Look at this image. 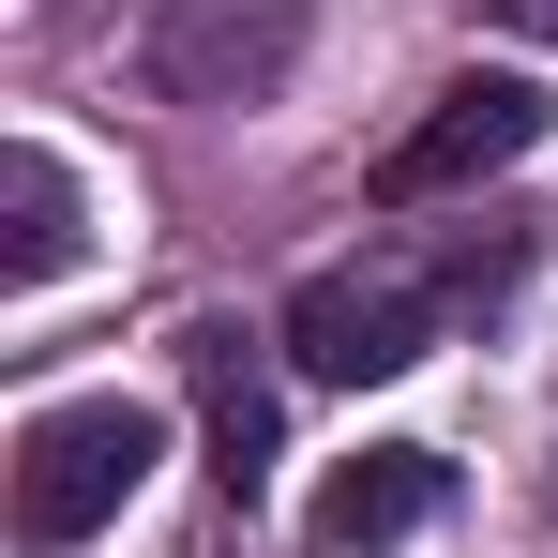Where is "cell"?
<instances>
[{
    "mask_svg": "<svg viewBox=\"0 0 558 558\" xmlns=\"http://www.w3.org/2000/svg\"><path fill=\"white\" fill-rule=\"evenodd\" d=\"M498 272H513V242H363V257H332V272L287 302V363L317 377V392L408 377L468 302H498Z\"/></svg>",
    "mask_w": 558,
    "mask_h": 558,
    "instance_id": "obj_1",
    "label": "cell"
},
{
    "mask_svg": "<svg viewBox=\"0 0 558 558\" xmlns=\"http://www.w3.org/2000/svg\"><path fill=\"white\" fill-rule=\"evenodd\" d=\"M167 468V408H136V392H76V408H31L15 423V544L61 558L121 529V498Z\"/></svg>",
    "mask_w": 558,
    "mask_h": 558,
    "instance_id": "obj_2",
    "label": "cell"
},
{
    "mask_svg": "<svg viewBox=\"0 0 558 558\" xmlns=\"http://www.w3.org/2000/svg\"><path fill=\"white\" fill-rule=\"evenodd\" d=\"M544 151V92L529 76H453L392 151H377V211H438V196H483L498 167Z\"/></svg>",
    "mask_w": 558,
    "mask_h": 558,
    "instance_id": "obj_3",
    "label": "cell"
},
{
    "mask_svg": "<svg viewBox=\"0 0 558 558\" xmlns=\"http://www.w3.org/2000/svg\"><path fill=\"white\" fill-rule=\"evenodd\" d=\"M438 498H453V483H438V453H408V438H392V453H348V468H332L302 529H317L332 558H377V544H408Z\"/></svg>",
    "mask_w": 558,
    "mask_h": 558,
    "instance_id": "obj_4",
    "label": "cell"
},
{
    "mask_svg": "<svg viewBox=\"0 0 558 558\" xmlns=\"http://www.w3.org/2000/svg\"><path fill=\"white\" fill-rule=\"evenodd\" d=\"M182 377H196V423H211V468L257 483V468H272V392H257V363H242V332L196 317V332H182Z\"/></svg>",
    "mask_w": 558,
    "mask_h": 558,
    "instance_id": "obj_5",
    "label": "cell"
},
{
    "mask_svg": "<svg viewBox=\"0 0 558 558\" xmlns=\"http://www.w3.org/2000/svg\"><path fill=\"white\" fill-rule=\"evenodd\" d=\"M76 272V182L61 151H0V287H61Z\"/></svg>",
    "mask_w": 558,
    "mask_h": 558,
    "instance_id": "obj_6",
    "label": "cell"
},
{
    "mask_svg": "<svg viewBox=\"0 0 558 558\" xmlns=\"http://www.w3.org/2000/svg\"><path fill=\"white\" fill-rule=\"evenodd\" d=\"M287 31H167V92H211V76H272Z\"/></svg>",
    "mask_w": 558,
    "mask_h": 558,
    "instance_id": "obj_7",
    "label": "cell"
},
{
    "mask_svg": "<svg viewBox=\"0 0 558 558\" xmlns=\"http://www.w3.org/2000/svg\"><path fill=\"white\" fill-rule=\"evenodd\" d=\"M498 15H513V31H529V46H558V0H498Z\"/></svg>",
    "mask_w": 558,
    "mask_h": 558,
    "instance_id": "obj_8",
    "label": "cell"
}]
</instances>
